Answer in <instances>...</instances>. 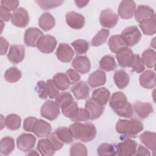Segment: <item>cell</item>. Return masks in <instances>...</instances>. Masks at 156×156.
<instances>
[{
    "instance_id": "obj_45",
    "label": "cell",
    "mask_w": 156,
    "mask_h": 156,
    "mask_svg": "<svg viewBox=\"0 0 156 156\" xmlns=\"http://www.w3.org/2000/svg\"><path fill=\"white\" fill-rule=\"evenodd\" d=\"M90 119V115L86 108H79L75 115L70 118L73 122L87 121Z\"/></svg>"
},
{
    "instance_id": "obj_13",
    "label": "cell",
    "mask_w": 156,
    "mask_h": 156,
    "mask_svg": "<svg viewBox=\"0 0 156 156\" xmlns=\"http://www.w3.org/2000/svg\"><path fill=\"white\" fill-rule=\"evenodd\" d=\"M66 22L72 29H80L85 25V18L82 15L71 11L66 13Z\"/></svg>"
},
{
    "instance_id": "obj_36",
    "label": "cell",
    "mask_w": 156,
    "mask_h": 156,
    "mask_svg": "<svg viewBox=\"0 0 156 156\" xmlns=\"http://www.w3.org/2000/svg\"><path fill=\"white\" fill-rule=\"evenodd\" d=\"M55 133L57 137L65 144L71 143L73 140V137L71 130L66 127H59L55 130Z\"/></svg>"
},
{
    "instance_id": "obj_10",
    "label": "cell",
    "mask_w": 156,
    "mask_h": 156,
    "mask_svg": "<svg viewBox=\"0 0 156 156\" xmlns=\"http://www.w3.org/2000/svg\"><path fill=\"white\" fill-rule=\"evenodd\" d=\"M43 35V32L37 27H29L24 33V42L27 46L35 47L39 39Z\"/></svg>"
},
{
    "instance_id": "obj_48",
    "label": "cell",
    "mask_w": 156,
    "mask_h": 156,
    "mask_svg": "<svg viewBox=\"0 0 156 156\" xmlns=\"http://www.w3.org/2000/svg\"><path fill=\"white\" fill-rule=\"evenodd\" d=\"M48 96L51 99H55L59 94V90L54 83L52 80L49 79L46 82Z\"/></svg>"
},
{
    "instance_id": "obj_16",
    "label": "cell",
    "mask_w": 156,
    "mask_h": 156,
    "mask_svg": "<svg viewBox=\"0 0 156 156\" xmlns=\"http://www.w3.org/2000/svg\"><path fill=\"white\" fill-rule=\"evenodd\" d=\"M71 66L74 69L81 74H86L88 73L91 68L90 61L88 57L77 55L73 59Z\"/></svg>"
},
{
    "instance_id": "obj_8",
    "label": "cell",
    "mask_w": 156,
    "mask_h": 156,
    "mask_svg": "<svg viewBox=\"0 0 156 156\" xmlns=\"http://www.w3.org/2000/svg\"><path fill=\"white\" fill-rule=\"evenodd\" d=\"M119 20L118 15L110 9L102 10L99 16L101 25L106 28H112L116 26Z\"/></svg>"
},
{
    "instance_id": "obj_58",
    "label": "cell",
    "mask_w": 156,
    "mask_h": 156,
    "mask_svg": "<svg viewBox=\"0 0 156 156\" xmlns=\"http://www.w3.org/2000/svg\"><path fill=\"white\" fill-rule=\"evenodd\" d=\"M89 2L88 1H75L74 3L78 8H83L85 7Z\"/></svg>"
},
{
    "instance_id": "obj_22",
    "label": "cell",
    "mask_w": 156,
    "mask_h": 156,
    "mask_svg": "<svg viewBox=\"0 0 156 156\" xmlns=\"http://www.w3.org/2000/svg\"><path fill=\"white\" fill-rule=\"evenodd\" d=\"M85 108L90 115V120H95L99 118L104 110V106L101 105L95 102L91 98H88L86 101Z\"/></svg>"
},
{
    "instance_id": "obj_39",
    "label": "cell",
    "mask_w": 156,
    "mask_h": 156,
    "mask_svg": "<svg viewBox=\"0 0 156 156\" xmlns=\"http://www.w3.org/2000/svg\"><path fill=\"white\" fill-rule=\"evenodd\" d=\"M142 60L144 64L149 68H152L155 63V51L152 49H147L142 54Z\"/></svg>"
},
{
    "instance_id": "obj_12",
    "label": "cell",
    "mask_w": 156,
    "mask_h": 156,
    "mask_svg": "<svg viewBox=\"0 0 156 156\" xmlns=\"http://www.w3.org/2000/svg\"><path fill=\"white\" fill-rule=\"evenodd\" d=\"M25 56V48L21 44L11 45L7 54L8 60L14 64L21 62Z\"/></svg>"
},
{
    "instance_id": "obj_14",
    "label": "cell",
    "mask_w": 156,
    "mask_h": 156,
    "mask_svg": "<svg viewBox=\"0 0 156 156\" xmlns=\"http://www.w3.org/2000/svg\"><path fill=\"white\" fill-rule=\"evenodd\" d=\"M136 4L133 1H122L118 7V15L122 19L131 18L135 13Z\"/></svg>"
},
{
    "instance_id": "obj_2",
    "label": "cell",
    "mask_w": 156,
    "mask_h": 156,
    "mask_svg": "<svg viewBox=\"0 0 156 156\" xmlns=\"http://www.w3.org/2000/svg\"><path fill=\"white\" fill-rule=\"evenodd\" d=\"M144 129L143 124L137 119H119L116 124L118 133L128 137H135Z\"/></svg>"
},
{
    "instance_id": "obj_27",
    "label": "cell",
    "mask_w": 156,
    "mask_h": 156,
    "mask_svg": "<svg viewBox=\"0 0 156 156\" xmlns=\"http://www.w3.org/2000/svg\"><path fill=\"white\" fill-rule=\"evenodd\" d=\"M52 81L57 88L61 91L67 90L71 84L67 75L62 73L55 74L52 77Z\"/></svg>"
},
{
    "instance_id": "obj_43",
    "label": "cell",
    "mask_w": 156,
    "mask_h": 156,
    "mask_svg": "<svg viewBox=\"0 0 156 156\" xmlns=\"http://www.w3.org/2000/svg\"><path fill=\"white\" fill-rule=\"evenodd\" d=\"M78 108L79 107L77 103L74 101L69 102L67 105L61 108L63 115L69 118H71L75 115Z\"/></svg>"
},
{
    "instance_id": "obj_30",
    "label": "cell",
    "mask_w": 156,
    "mask_h": 156,
    "mask_svg": "<svg viewBox=\"0 0 156 156\" xmlns=\"http://www.w3.org/2000/svg\"><path fill=\"white\" fill-rule=\"evenodd\" d=\"M38 26L44 31H48L55 26V19L49 13H44L39 18Z\"/></svg>"
},
{
    "instance_id": "obj_7",
    "label": "cell",
    "mask_w": 156,
    "mask_h": 156,
    "mask_svg": "<svg viewBox=\"0 0 156 156\" xmlns=\"http://www.w3.org/2000/svg\"><path fill=\"white\" fill-rule=\"evenodd\" d=\"M57 45L55 38L51 35H43L38 41L37 47L38 49L44 54L52 52Z\"/></svg>"
},
{
    "instance_id": "obj_49",
    "label": "cell",
    "mask_w": 156,
    "mask_h": 156,
    "mask_svg": "<svg viewBox=\"0 0 156 156\" xmlns=\"http://www.w3.org/2000/svg\"><path fill=\"white\" fill-rule=\"evenodd\" d=\"M35 91L41 99H46L48 96L47 93L46 82L43 80H40L37 82Z\"/></svg>"
},
{
    "instance_id": "obj_19",
    "label": "cell",
    "mask_w": 156,
    "mask_h": 156,
    "mask_svg": "<svg viewBox=\"0 0 156 156\" xmlns=\"http://www.w3.org/2000/svg\"><path fill=\"white\" fill-rule=\"evenodd\" d=\"M71 91L77 100H80L88 98L90 89L85 81H80L76 83L71 88Z\"/></svg>"
},
{
    "instance_id": "obj_6",
    "label": "cell",
    "mask_w": 156,
    "mask_h": 156,
    "mask_svg": "<svg viewBox=\"0 0 156 156\" xmlns=\"http://www.w3.org/2000/svg\"><path fill=\"white\" fill-rule=\"evenodd\" d=\"M10 20L14 26L23 28L28 25L30 18L27 11L23 7H20L12 13Z\"/></svg>"
},
{
    "instance_id": "obj_15",
    "label": "cell",
    "mask_w": 156,
    "mask_h": 156,
    "mask_svg": "<svg viewBox=\"0 0 156 156\" xmlns=\"http://www.w3.org/2000/svg\"><path fill=\"white\" fill-rule=\"evenodd\" d=\"M128 102L126 95L121 91H117L114 93L110 98L109 105L112 109L116 112L124 108Z\"/></svg>"
},
{
    "instance_id": "obj_60",
    "label": "cell",
    "mask_w": 156,
    "mask_h": 156,
    "mask_svg": "<svg viewBox=\"0 0 156 156\" xmlns=\"http://www.w3.org/2000/svg\"><path fill=\"white\" fill-rule=\"evenodd\" d=\"M1 32H2L3 29V26H4V23L2 21H1Z\"/></svg>"
},
{
    "instance_id": "obj_5",
    "label": "cell",
    "mask_w": 156,
    "mask_h": 156,
    "mask_svg": "<svg viewBox=\"0 0 156 156\" xmlns=\"http://www.w3.org/2000/svg\"><path fill=\"white\" fill-rule=\"evenodd\" d=\"M36 143V138L30 133H23L16 138V146L23 152L32 150Z\"/></svg>"
},
{
    "instance_id": "obj_20",
    "label": "cell",
    "mask_w": 156,
    "mask_h": 156,
    "mask_svg": "<svg viewBox=\"0 0 156 156\" xmlns=\"http://www.w3.org/2000/svg\"><path fill=\"white\" fill-rule=\"evenodd\" d=\"M52 131V127L49 123L43 120L37 119L33 128L32 132L38 138L48 136Z\"/></svg>"
},
{
    "instance_id": "obj_29",
    "label": "cell",
    "mask_w": 156,
    "mask_h": 156,
    "mask_svg": "<svg viewBox=\"0 0 156 156\" xmlns=\"http://www.w3.org/2000/svg\"><path fill=\"white\" fill-rule=\"evenodd\" d=\"M140 141L154 152L156 149V134L155 132H144L139 136Z\"/></svg>"
},
{
    "instance_id": "obj_59",
    "label": "cell",
    "mask_w": 156,
    "mask_h": 156,
    "mask_svg": "<svg viewBox=\"0 0 156 156\" xmlns=\"http://www.w3.org/2000/svg\"><path fill=\"white\" fill-rule=\"evenodd\" d=\"M27 155H38L39 154L35 150H30V151H29V153L27 154Z\"/></svg>"
},
{
    "instance_id": "obj_54",
    "label": "cell",
    "mask_w": 156,
    "mask_h": 156,
    "mask_svg": "<svg viewBox=\"0 0 156 156\" xmlns=\"http://www.w3.org/2000/svg\"><path fill=\"white\" fill-rule=\"evenodd\" d=\"M66 74L68 77L71 84L78 82L80 79V76L79 75L78 72L74 69H68L66 71Z\"/></svg>"
},
{
    "instance_id": "obj_52",
    "label": "cell",
    "mask_w": 156,
    "mask_h": 156,
    "mask_svg": "<svg viewBox=\"0 0 156 156\" xmlns=\"http://www.w3.org/2000/svg\"><path fill=\"white\" fill-rule=\"evenodd\" d=\"M47 138L50 140V141L53 144L55 151L60 150L63 146V143L57 137L55 132L51 133V134L47 136Z\"/></svg>"
},
{
    "instance_id": "obj_37",
    "label": "cell",
    "mask_w": 156,
    "mask_h": 156,
    "mask_svg": "<svg viewBox=\"0 0 156 156\" xmlns=\"http://www.w3.org/2000/svg\"><path fill=\"white\" fill-rule=\"evenodd\" d=\"M99 66L101 69L104 71H111L116 68L117 64L113 56L107 55L101 59L99 62Z\"/></svg>"
},
{
    "instance_id": "obj_46",
    "label": "cell",
    "mask_w": 156,
    "mask_h": 156,
    "mask_svg": "<svg viewBox=\"0 0 156 156\" xmlns=\"http://www.w3.org/2000/svg\"><path fill=\"white\" fill-rule=\"evenodd\" d=\"M74 101L73 96L69 92H63L59 93V94L55 98V102L58 106L62 108V107L67 105L69 102Z\"/></svg>"
},
{
    "instance_id": "obj_31",
    "label": "cell",
    "mask_w": 156,
    "mask_h": 156,
    "mask_svg": "<svg viewBox=\"0 0 156 156\" xmlns=\"http://www.w3.org/2000/svg\"><path fill=\"white\" fill-rule=\"evenodd\" d=\"M108 44L110 51L113 53H116L120 49L127 47L120 35L111 36L108 39Z\"/></svg>"
},
{
    "instance_id": "obj_4",
    "label": "cell",
    "mask_w": 156,
    "mask_h": 156,
    "mask_svg": "<svg viewBox=\"0 0 156 156\" xmlns=\"http://www.w3.org/2000/svg\"><path fill=\"white\" fill-rule=\"evenodd\" d=\"M59 107H60L55 102L48 100L41 107V115L49 121H54L57 119L60 115Z\"/></svg>"
},
{
    "instance_id": "obj_35",
    "label": "cell",
    "mask_w": 156,
    "mask_h": 156,
    "mask_svg": "<svg viewBox=\"0 0 156 156\" xmlns=\"http://www.w3.org/2000/svg\"><path fill=\"white\" fill-rule=\"evenodd\" d=\"M21 119L16 114H10L4 119V125L11 130H16L21 126Z\"/></svg>"
},
{
    "instance_id": "obj_23",
    "label": "cell",
    "mask_w": 156,
    "mask_h": 156,
    "mask_svg": "<svg viewBox=\"0 0 156 156\" xmlns=\"http://www.w3.org/2000/svg\"><path fill=\"white\" fill-rule=\"evenodd\" d=\"M110 98V93L105 87L94 90L91 94V99L101 105H105Z\"/></svg>"
},
{
    "instance_id": "obj_42",
    "label": "cell",
    "mask_w": 156,
    "mask_h": 156,
    "mask_svg": "<svg viewBox=\"0 0 156 156\" xmlns=\"http://www.w3.org/2000/svg\"><path fill=\"white\" fill-rule=\"evenodd\" d=\"M71 46L77 54H85L89 49V43L84 40L79 39L71 43Z\"/></svg>"
},
{
    "instance_id": "obj_28",
    "label": "cell",
    "mask_w": 156,
    "mask_h": 156,
    "mask_svg": "<svg viewBox=\"0 0 156 156\" xmlns=\"http://www.w3.org/2000/svg\"><path fill=\"white\" fill-rule=\"evenodd\" d=\"M113 79L116 85L119 89H123L126 87L130 81L129 76L123 69L116 71L114 73Z\"/></svg>"
},
{
    "instance_id": "obj_56",
    "label": "cell",
    "mask_w": 156,
    "mask_h": 156,
    "mask_svg": "<svg viewBox=\"0 0 156 156\" xmlns=\"http://www.w3.org/2000/svg\"><path fill=\"white\" fill-rule=\"evenodd\" d=\"M0 42H1V55H3L5 54H6L8 48H9V43L2 37H1L0 38Z\"/></svg>"
},
{
    "instance_id": "obj_34",
    "label": "cell",
    "mask_w": 156,
    "mask_h": 156,
    "mask_svg": "<svg viewBox=\"0 0 156 156\" xmlns=\"http://www.w3.org/2000/svg\"><path fill=\"white\" fill-rule=\"evenodd\" d=\"M97 153L99 156H114L118 154L117 146L108 143H102L98 147Z\"/></svg>"
},
{
    "instance_id": "obj_44",
    "label": "cell",
    "mask_w": 156,
    "mask_h": 156,
    "mask_svg": "<svg viewBox=\"0 0 156 156\" xmlns=\"http://www.w3.org/2000/svg\"><path fill=\"white\" fill-rule=\"evenodd\" d=\"M35 2L44 10H48L51 9L55 8L60 6L63 3L62 0H54V1H35Z\"/></svg>"
},
{
    "instance_id": "obj_9",
    "label": "cell",
    "mask_w": 156,
    "mask_h": 156,
    "mask_svg": "<svg viewBox=\"0 0 156 156\" xmlns=\"http://www.w3.org/2000/svg\"><path fill=\"white\" fill-rule=\"evenodd\" d=\"M137 143L132 139L127 138L117 145L118 155L131 156L135 154L136 151Z\"/></svg>"
},
{
    "instance_id": "obj_51",
    "label": "cell",
    "mask_w": 156,
    "mask_h": 156,
    "mask_svg": "<svg viewBox=\"0 0 156 156\" xmlns=\"http://www.w3.org/2000/svg\"><path fill=\"white\" fill-rule=\"evenodd\" d=\"M37 118L34 116H30L26 118L24 120L23 122V129L27 132L33 131V128L35 122L37 121Z\"/></svg>"
},
{
    "instance_id": "obj_38",
    "label": "cell",
    "mask_w": 156,
    "mask_h": 156,
    "mask_svg": "<svg viewBox=\"0 0 156 156\" xmlns=\"http://www.w3.org/2000/svg\"><path fill=\"white\" fill-rule=\"evenodd\" d=\"M21 72L15 66H12L7 69L4 74L5 80L10 83L18 82L21 77Z\"/></svg>"
},
{
    "instance_id": "obj_11",
    "label": "cell",
    "mask_w": 156,
    "mask_h": 156,
    "mask_svg": "<svg viewBox=\"0 0 156 156\" xmlns=\"http://www.w3.org/2000/svg\"><path fill=\"white\" fill-rule=\"evenodd\" d=\"M116 57L121 67H130L133 60L134 54L130 48L126 47L116 52Z\"/></svg>"
},
{
    "instance_id": "obj_24",
    "label": "cell",
    "mask_w": 156,
    "mask_h": 156,
    "mask_svg": "<svg viewBox=\"0 0 156 156\" xmlns=\"http://www.w3.org/2000/svg\"><path fill=\"white\" fill-rule=\"evenodd\" d=\"M140 83L141 87L147 89H152L155 87V74L152 70L144 71L139 78Z\"/></svg>"
},
{
    "instance_id": "obj_47",
    "label": "cell",
    "mask_w": 156,
    "mask_h": 156,
    "mask_svg": "<svg viewBox=\"0 0 156 156\" xmlns=\"http://www.w3.org/2000/svg\"><path fill=\"white\" fill-rule=\"evenodd\" d=\"M130 67L136 73H141L144 71L145 69L144 64L139 54H134L133 60Z\"/></svg>"
},
{
    "instance_id": "obj_26",
    "label": "cell",
    "mask_w": 156,
    "mask_h": 156,
    "mask_svg": "<svg viewBox=\"0 0 156 156\" xmlns=\"http://www.w3.org/2000/svg\"><path fill=\"white\" fill-rule=\"evenodd\" d=\"M37 149L43 156L53 155L56 151L53 144L48 138L38 141L37 145Z\"/></svg>"
},
{
    "instance_id": "obj_17",
    "label": "cell",
    "mask_w": 156,
    "mask_h": 156,
    "mask_svg": "<svg viewBox=\"0 0 156 156\" xmlns=\"http://www.w3.org/2000/svg\"><path fill=\"white\" fill-rule=\"evenodd\" d=\"M55 54L58 60L63 63H68L72 60L74 55V52L68 44L60 43Z\"/></svg>"
},
{
    "instance_id": "obj_50",
    "label": "cell",
    "mask_w": 156,
    "mask_h": 156,
    "mask_svg": "<svg viewBox=\"0 0 156 156\" xmlns=\"http://www.w3.org/2000/svg\"><path fill=\"white\" fill-rule=\"evenodd\" d=\"M115 113L122 117H124L127 118H132L133 115V110L130 103L128 102L127 105L124 108Z\"/></svg>"
},
{
    "instance_id": "obj_53",
    "label": "cell",
    "mask_w": 156,
    "mask_h": 156,
    "mask_svg": "<svg viewBox=\"0 0 156 156\" xmlns=\"http://www.w3.org/2000/svg\"><path fill=\"white\" fill-rule=\"evenodd\" d=\"M18 5H19V1L16 0H15V1L4 0L1 1V5L10 12L13 10H16L17 9Z\"/></svg>"
},
{
    "instance_id": "obj_40",
    "label": "cell",
    "mask_w": 156,
    "mask_h": 156,
    "mask_svg": "<svg viewBox=\"0 0 156 156\" xmlns=\"http://www.w3.org/2000/svg\"><path fill=\"white\" fill-rule=\"evenodd\" d=\"M109 34L110 32L108 29H102L100 30L91 40V45L95 47L102 45L106 41Z\"/></svg>"
},
{
    "instance_id": "obj_21",
    "label": "cell",
    "mask_w": 156,
    "mask_h": 156,
    "mask_svg": "<svg viewBox=\"0 0 156 156\" xmlns=\"http://www.w3.org/2000/svg\"><path fill=\"white\" fill-rule=\"evenodd\" d=\"M134 15L135 20L139 23L144 20L151 19L155 16L154 10L146 5H139L135 9Z\"/></svg>"
},
{
    "instance_id": "obj_3",
    "label": "cell",
    "mask_w": 156,
    "mask_h": 156,
    "mask_svg": "<svg viewBox=\"0 0 156 156\" xmlns=\"http://www.w3.org/2000/svg\"><path fill=\"white\" fill-rule=\"evenodd\" d=\"M127 46H133L136 44L141 38V34L136 26L126 27L121 35Z\"/></svg>"
},
{
    "instance_id": "obj_25",
    "label": "cell",
    "mask_w": 156,
    "mask_h": 156,
    "mask_svg": "<svg viewBox=\"0 0 156 156\" xmlns=\"http://www.w3.org/2000/svg\"><path fill=\"white\" fill-rule=\"evenodd\" d=\"M106 82V75L105 72L98 69L91 73L88 79V83L92 88L102 86Z\"/></svg>"
},
{
    "instance_id": "obj_41",
    "label": "cell",
    "mask_w": 156,
    "mask_h": 156,
    "mask_svg": "<svg viewBox=\"0 0 156 156\" xmlns=\"http://www.w3.org/2000/svg\"><path fill=\"white\" fill-rule=\"evenodd\" d=\"M71 156H87L88 155L86 146L79 142L73 143L69 149Z\"/></svg>"
},
{
    "instance_id": "obj_57",
    "label": "cell",
    "mask_w": 156,
    "mask_h": 156,
    "mask_svg": "<svg viewBox=\"0 0 156 156\" xmlns=\"http://www.w3.org/2000/svg\"><path fill=\"white\" fill-rule=\"evenodd\" d=\"M136 155H146V156H149L151 155V153L149 152V151L144 146H143V145L140 144L139 145L137 151H136L135 154Z\"/></svg>"
},
{
    "instance_id": "obj_33",
    "label": "cell",
    "mask_w": 156,
    "mask_h": 156,
    "mask_svg": "<svg viewBox=\"0 0 156 156\" xmlns=\"http://www.w3.org/2000/svg\"><path fill=\"white\" fill-rule=\"evenodd\" d=\"M139 26L144 34L146 35H152L155 34L156 32L155 16L151 19L140 22Z\"/></svg>"
},
{
    "instance_id": "obj_1",
    "label": "cell",
    "mask_w": 156,
    "mask_h": 156,
    "mask_svg": "<svg viewBox=\"0 0 156 156\" xmlns=\"http://www.w3.org/2000/svg\"><path fill=\"white\" fill-rule=\"evenodd\" d=\"M69 129L73 138L80 140L84 143L91 141L96 135L95 126L89 122L85 123L75 122L69 126Z\"/></svg>"
},
{
    "instance_id": "obj_18",
    "label": "cell",
    "mask_w": 156,
    "mask_h": 156,
    "mask_svg": "<svg viewBox=\"0 0 156 156\" xmlns=\"http://www.w3.org/2000/svg\"><path fill=\"white\" fill-rule=\"evenodd\" d=\"M133 110L141 119H145L154 112L152 105L149 102L135 101L133 104Z\"/></svg>"
},
{
    "instance_id": "obj_32",
    "label": "cell",
    "mask_w": 156,
    "mask_h": 156,
    "mask_svg": "<svg viewBox=\"0 0 156 156\" xmlns=\"http://www.w3.org/2000/svg\"><path fill=\"white\" fill-rule=\"evenodd\" d=\"M15 149V141L10 136H5L0 141V154L8 155L10 154Z\"/></svg>"
},
{
    "instance_id": "obj_55",
    "label": "cell",
    "mask_w": 156,
    "mask_h": 156,
    "mask_svg": "<svg viewBox=\"0 0 156 156\" xmlns=\"http://www.w3.org/2000/svg\"><path fill=\"white\" fill-rule=\"evenodd\" d=\"M12 13H10V11L3 7L2 6H0V19L1 21H8L11 18Z\"/></svg>"
}]
</instances>
